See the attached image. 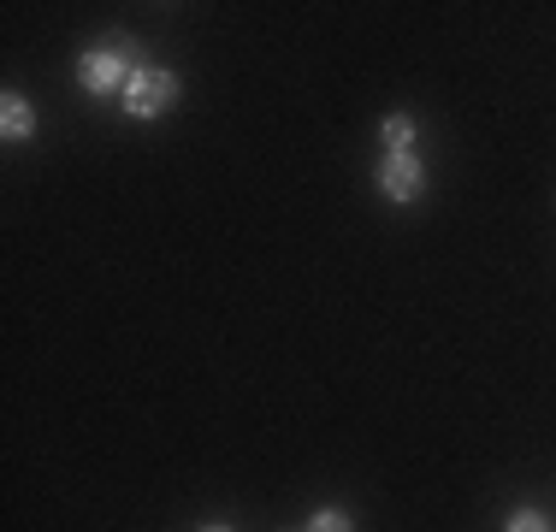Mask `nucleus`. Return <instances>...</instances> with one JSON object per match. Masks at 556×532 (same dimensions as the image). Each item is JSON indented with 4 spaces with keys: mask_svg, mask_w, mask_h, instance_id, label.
<instances>
[{
    "mask_svg": "<svg viewBox=\"0 0 556 532\" xmlns=\"http://www.w3.org/2000/svg\"><path fill=\"white\" fill-rule=\"evenodd\" d=\"M178 101V77L172 72H154V65H142V72H130V84H125V106L137 118H154V113H166V106Z\"/></svg>",
    "mask_w": 556,
    "mask_h": 532,
    "instance_id": "f257e3e1",
    "label": "nucleus"
},
{
    "mask_svg": "<svg viewBox=\"0 0 556 532\" xmlns=\"http://www.w3.org/2000/svg\"><path fill=\"white\" fill-rule=\"evenodd\" d=\"M379 190L391 195V202H415L420 190H427V172H420L415 154H391L386 166H379Z\"/></svg>",
    "mask_w": 556,
    "mask_h": 532,
    "instance_id": "f03ea898",
    "label": "nucleus"
},
{
    "mask_svg": "<svg viewBox=\"0 0 556 532\" xmlns=\"http://www.w3.org/2000/svg\"><path fill=\"white\" fill-rule=\"evenodd\" d=\"M125 84H130V65L113 60L108 48L84 60V89H89V96H113V89H125Z\"/></svg>",
    "mask_w": 556,
    "mask_h": 532,
    "instance_id": "7ed1b4c3",
    "label": "nucleus"
},
{
    "mask_svg": "<svg viewBox=\"0 0 556 532\" xmlns=\"http://www.w3.org/2000/svg\"><path fill=\"white\" fill-rule=\"evenodd\" d=\"M0 106H7V113H0L7 137H12V142H24V137H30V101H24V96H7Z\"/></svg>",
    "mask_w": 556,
    "mask_h": 532,
    "instance_id": "20e7f679",
    "label": "nucleus"
},
{
    "mask_svg": "<svg viewBox=\"0 0 556 532\" xmlns=\"http://www.w3.org/2000/svg\"><path fill=\"white\" fill-rule=\"evenodd\" d=\"M386 142H391V154H408V142H415V125H408V118H386Z\"/></svg>",
    "mask_w": 556,
    "mask_h": 532,
    "instance_id": "39448f33",
    "label": "nucleus"
},
{
    "mask_svg": "<svg viewBox=\"0 0 556 532\" xmlns=\"http://www.w3.org/2000/svg\"><path fill=\"white\" fill-rule=\"evenodd\" d=\"M308 532H355V527H350V515H343V509H320L308 521Z\"/></svg>",
    "mask_w": 556,
    "mask_h": 532,
    "instance_id": "423d86ee",
    "label": "nucleus"
},
{
    "mask_svg": "<svg viewBox=\"0 0 556 532\" xmlns=\"http://www.w3.org/2000/svg\"><path fill=\"white\" fill-rule=\"evenodd\" d=\"M509 532H551V521H545L539 509H521V515L509 521Z\"/></svg>",
    "mask_w": 556,
    "mask_h": 532,
    "instance_id": "0eeeda50",
    "label": "nucleus"
},
{
    "mask_svg": "<svg viewBox=\"0 0 556 532\" xmlns=\"http://www.w3.org/2000/svg\"><path fill=\"white\" fill-rule=\"evenodd\" d=\"M207 532H231V527H207Z\"/></svg>",
    "mask_w": 556,
    "mask_h": 532,
    "instance_id": "6e6552de",
    "label": "nucleus"
}]
</instances>
